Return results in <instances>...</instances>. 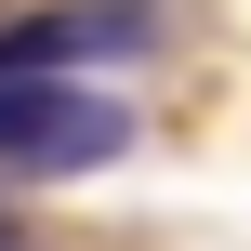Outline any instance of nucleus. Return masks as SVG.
I'll return each instance as SVG.
<instances>
[{"instance_id": "nucleus-1", "label": "nucleus", "mask_w": 251, "mask_h": 251, "mask_svg": "<svg viewBox=\"0 0 251 251\" xmlns=\"http://www.w3.org/2000/svg\"><path fill=\"white\" fill-rule=\"evenodd\" d=\"M132 146V106L53 66H0V172H106Z\"/></svg>"}, {"instance_id": "nucleus-2", "label": "nucleus", "mask_w": 251, "mask_h": 251, "mask_svg": "<svg viewBox=\"0 0 251 251\" xmlns=\"http://www.w3.org/2000/svg\"><path fill=\"white\" fill-rule=\"evenodd\" d=\"M146 40H159V0H66V13L0 26V66H93V53H146Z\"/></svg>"}, {"instance_id": "nucleus-3", "label": "nucleus", "mask_w": 251, "mask_h": 251, "mask_svg": "<svg viewBox=\"0 0 251 251\" xmlns=\"http://www.w3.org/2000/svg\"><path fill=\"white\" fill-rule=\"evenodd\" d=\"M0 251H26V238H13V212H0Z\"/></svg>"}]
</instances>
